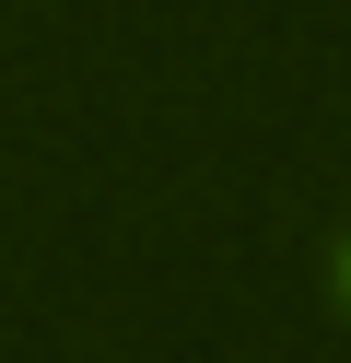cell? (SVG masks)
I'll return each mask as SVG.
<instances>
[{"instance_id":"1","label":"cell","mask_w":351,"mask_h":363,"mask_svg":"<svg viewBox=\"0 0 351 363\" xmlns=\"http://www.w3.org/2000/svg\"><path fill=\"white\" fill-rule=\"evenodd\" d=\"M340 281H351V258H340Z\"/></svg>"}]
</instances>
